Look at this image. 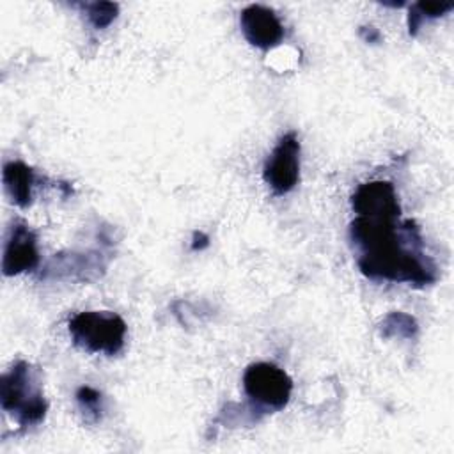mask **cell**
<instances>
[{
	"label": "cell",
	"mask_w": 454,
	"mask_h": 454,
	"mask_svg": "<svg viewBox=\"0 0 454 454\" xmlns=\"http://www.w3.org/2000/svg\"><path fill=\"white\" fill-rule=\"evenodd\" d=\"M349 238L360 250L358 268L374 280L427 286L436 280L434 262L422 252V236L413 220L356 216Z\"/></svg>",
	"instance_id": "6da1fadb"
},
{
	"label": "cell",
	"mask_w": 454,
	"mask_h": 454,
	"mask_svg": "<svg viewBox=\"0 0 454 454\" xmlns=\"http://www.w3.org/2000/svg\"><path fill=\"white\" fill-rule=\"evenodd\" d=\"M0 404L23 427L39 424L46 411L39 372L28 362H16L0 380Z\"/></svg>",
	"instance_id": "7a4b0ae2"
},
{
	"label": "cell",
	"mask_w": 454,
	"mask_h": 454,
	"mask_svg": "<svg viewBox=\"0 0 454 454\" xmlns=\"http://www.w3.org/2000/svg\"><path fill=\"white\" fill-rule=\"evenodd\" d=\"M67 330L74 346L89 353H105L108 356L117 355L126 339L124 319L108 310H87L74 314Z\"/></svg>",
	"instance_id": "3957f363"
},
{
	"label": "cell",
	"mask_w": 454,
	"mask_h": 454,
	"mask_svg": "<svg viewBox=\"0 0 454 454\" xmlns=\"http://www.w3.org/2000/svg\"><path fill=\"white\" fill-rule=\"evenodd\" d=\"M243 388L257 411H278L291 397L293 381L275 364L257 362L245 369Z\"/></svg>",
	"instance_id": "277c9868"
},
{
	"label": "cell",
	"mask_w": 454,
	"mask_h": 454,
	"mask_svg": "<svg viewBox=\"0 0 454 454\" xmlns=\"http://www.w3.org/2000/svg\"><path fill=\"white\" fill-rule=\"evenodd\" d=\"M262 177L277 195L291 192L300 181V142L294 131L280 137L264 161Z\"/></svg>",
	"instance_id": "5b68a950"
},
{
	"label": "cell",
	"mask_w": 454,
	"mask_h": 454,
	"mask_svg": "<svg viewBox=\"0 0 454 454\" xmlns=\"http://www.w3.org/2000/svg\"><path fill=\"white\" fill-rule=\"evenodd\" d=\"M353 211L358 216L399 218L401 206L390 181H369L360 184L351 197Z\"/></svg>",
	"instance_id": "8992f818"
},
{
	"label": "cell",
	"mask_w": 454,
	"mask_h": 454,
	"mask_svg": "<svg viewBox=\"0 0 454 454\" xmlns=\"http://www.w3.org/2000/svg\"><path fill=\"white\" fill-rule=\"evenodd\" d=\"M239 25L245 39L261 50H271L284 39V27L277 14L264 5H247L239 14Z\"/></svg>",
	"instance_id": "52a82bcc"
},
{
	"label": "cell",
	"mask_w": 454,
	"mask_h": 454,
	"mask_svg": "<svg viewBox=\"0 0 454 454\" xmlns=\"http://www.w3.org/2000/svg\"><path fill=\"white\" fill-rule=\"evenodd\" d=\"M39 264L37 239L35 234L28 229L27 223L16 222L12 223L2 257L4 275L12 277L23 271H32Z\"/></svg>",
	"instance_id": "ba28073f"
},
{
	"label": "cell",
	"mask_w": 454,
	"mask_h": 454,
	"mask_svg": "<svg viewBox=\"0 0 454 454\" xmlns=\"http://www.w3.org/2000/svg\"><path fill=\"white\" fill-rule=\"evenodd\" d=\"M2 179L12 202L20 207H28L32 202V186L35 181L34 170L23 161H7L4 165Z\"/></svg>",
	"instance_id": "9c48e42d"
},
{
	"label": "cell",
	"mask_w": 454,
	"mask_h": 454,
	"mask_svg": "<svg viewBox=\"0 0 454 454\" xmlns=\"http://www.w3.org/2000/svg\"><path fill=\"white\" fill-rule=\"evenodd\" d=\"M76 401H78V406L82 410V413L85 415L87 420L90 422H96L101 419V411H103V395L89 387V385H83L76 390Z\"/></svg>",
	"instance_id": "30bf717a"
},
{
	"label": "cell",
	"mask_w": 454,
	"mask_h": 454,
	"mask_svg": "<svg viewBox=\"0 0 454 454\" xmlns=\"http://www.w3.org/2000/svg\"><path fill=\"white\" fill-rule=\"evenodd\" d=\"M381 333L385 337L399 335V337H411L417 332V323L411 316L403 312H392L383 319Z\"/></svg>",
	"instance_id": "8fae6325"
},
{
	"label": "cell",
	"mask_w": 454,
	"mask_h": 454,
	"mask_svg": "<svg viewBox=\"0 0 454 454\" xmlns=\"http://www.w3.org/2000/svg\"><path fill=\"white\" fill-rule=\"evenodd\" d=\"M89 21L92 23L94 28H105L108 27L119 12V5L114 2H94V4H85L83 5Z\"/></svg>",
	"instance_id": "7c38bea8"
},
{
	"label": "cell",
	"mask_w": 454,
	"mask_h": 454,
	"mask_svg": "<svg viewBox=\"0 0 454 454\" xmlns=\"http://www.w3.org/2000/svg\"><path fill=\"white\" fill-rule=\"evenodd\" d=\"M411 7L417 11V14L424 21L426 18H440V16H443L445 12H449L454 7V4L452 2H417Z\"/></svg>",
	"instance_id": "4fadbf2b"
},
{
	"label": "cell",
	"mask_w": 454,
	"mask_h": 454,
	"mask_svg": "<svg viewBox=\"0 0 454 454\" xmlns=\"http://www.w3.org/2000/svg\"><path fill=\"white\" fill-rule=\"evenodd\" d=\"M207 243H209V238H207L206 234H202V232H195V234H193L192 248H193V250H200V248L207 247Z\"/></svg>",
	"instance_id": "5bb4252c"
},
{
	"label": "cell",
	"mask_w": 454,
	"mask_h": 454,
	"mask_svg": "<svg viewBox=\"0 0 454 454\" xmlns=\"http://www.w3.org/2000/svg\"><path fill=\"white\" fill-rule=\"evenodd\" d=\"M369 30H365V28H360V34L364 35V39L367 41V43H376V41H380V32L374 28V27H367Z\"/></svg>",
	"instance_id": "9a60e30c"
}]
</instances>
